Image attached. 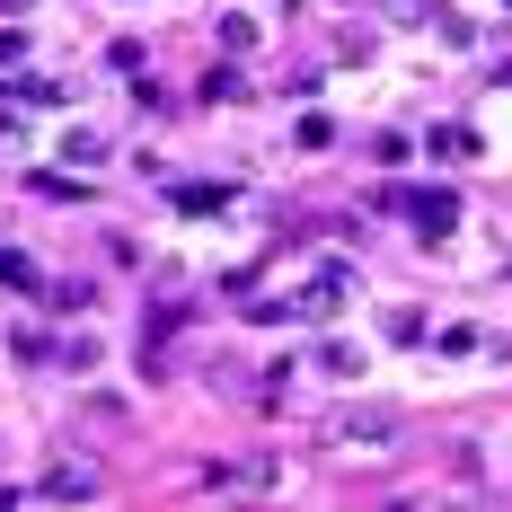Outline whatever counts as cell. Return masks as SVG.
I'll list each match as a JSON object with an SVG mask.
<instances>
[{"label": "cell", "instance_id": "6da1fadb", "mask_svg": "<svg viewBox=\"0 0 512 512\" xmlns=\"http://www.w3.org/2000/svg\"><path fill=\"white\" fill-rule=\"evenodd\" d=\"M407 415L398 407H354V415H336V442H389Z\"/></svg>", "mask_w": 512, "mask_h": 512}, {"label": "cell", "instance_id": "7a4b0ae2", "mask_svg": "<svg viewBox=\"0 0 512 512\" xmlns=\"http://www.w3.org/2000/svg\"><path fill=\"white\" fill-rule=\"evenodd\" d=\"M415 221H424V230H433V239H442V230H451V221H460V204H451V195H415Z\"/></svg>", "mask_w": 512, "mask_h": 512}, {"label": "cell", "instance_id": "3957f363", "mask_svg": "<svg viewBox=\"0 0 512 512\" xmlns=\"http://www.w3.org/2000/svg\"><path fill=\"white\" fill-rule=\"evenodd\" d=\"M0 283H36V274H27V256H9V248H0Z\"/></svg>", "mask_w": 512, "mask_h": 512}]
</instances>
